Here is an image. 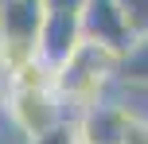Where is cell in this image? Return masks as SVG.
<instances>
[{
  "label": "cell",
  "mask_w": 148,
  "mask_h": 144,
  "mask_svg": "<svg viewBox=\"0 0 148 144\" xmlns=\"http://www.w3.org/2000/svg\"><path fill=\"white\" fill-rule=\"evenodd\" d=\"M82 43H86V39H82V20L78 16H70V12H43L39 39H35V55L51 70H59Z\"/></svg>",
  "instance_id": "obj_4"
},
{
  "label": "cell",
  "mask_w": 148,
  "mask_h": 144,
  "mask_svg": "<svg viewBox=\"0 0 148 144\" xmlns=\"http://www.w3.org/2000/svg\"><path fill=\"white\" fill-rule=\"evenodd\" d=\"M125 144H148V125H133L129 129V140Z\"/></svg>",
  "instance_id": "obj_10"
},
{
  "label": "cell",
  "mask_w": 148,
  "mask_h": 144,
  "mask_svg": "<svg viewBox=\"0 0 148 144\" xmlns=\"http://www.w3.org/2000/svg\"><path fill=\"white\" fill-rule=\"evenodd\" d=\"M4 113L12 121V129H20L27 140L55 129L59 121H70L51 86L47 90H4Z\"/></svg>",
  "instance_id": "obj_2"
},
{
  "label": "cell",
  "mask_w": 148,
  "mask_h": 144,
  "mask_svg": "<svg viewBox=\"0 0 148 144\" xmlns=\"http://www.w3.org/2000/svg\"><path fill=\"white\" fill-rule=\"evenodd\" d=\"M117 66L121 55L97 43H82L78 51L55 70L51 90L59 98V105L66 109V117L74 121L78 113H86L90 105H101L117 93Z\"/></svg>",
  "instance_id": "obj_1"
},
{
  "label": "cell",
  "mask_w": 148,
  "mask_h": 144,
  "mask_svg": "<svg viewBox=\"0 0 148 144\" xmlns=\"http://www.w3.org/2000/svg\"><path fill=\"white\" fill-rule=\"evenodd\" d=\"M82 39L86 43H97V47H109V51L125 55L129 43H133V31L125 23V12H121L117 0H86L82 8Z\"/></svg>",
  "instance_id": "obj_3"
},
{
  "label": "cell",
  "mask_w": 148,
  "mask_h": 144,
  "mask_svg": "<svg viewBox=\"0 0 148 144\" xmlns=\"http://www.w3.org/2000/svg\"><path fill=\"white\" fill-rule=\"evenodd\" d=\"M129 113L121 109L117 98L101 101V105H90L86 113L74 117V132H78V144H125L129 140Z\"/></svg>",
  "instance_id": "obj_5"
},
{
  "label": "cell",
  "mask_w": 148,
  "mask_h": 144,
  "mask_svg": "<svg viewBox=\"0 0 148 144\" xmlns=\"http://www.w3.org/2000/svg\"><path fill=\"white\" fill-rule=\"evenodd\" d=\"M133 35H148V0H117Z\"/></svg>",
  "instance_id": "obj_7"
},
{
  "label": "cell",
  "mask_w": 148,
  "mask_h": 144,
  "mask_svg": "<svg viewBox=\"0 0 148 144\" xmlns=\"http://www.w3.org/2000/svg\"><path fill=\"white\" fill-rule=\"evenodd\" d=\"M27 144H78L74 121H59L55 129H47V132H39V136H31Z\"/></svg>",
  "instance_id": "obj_8"
},
{
  "label": "cell",
  "mask_w": 148,
  "mask_h": 144,
  "mask_svg": "<svg viewBox=\"0 0 148 144\" xmlns=\"http://www.w3.org/2000/svg\"><path fill=\"white\" fill-rule=\"evenodd\" d=\"M39 8H43V12H70V16H82L86 0H39Z\"/></svg>",
  "instance_id": "obj_9"
},
{
  "label": "cell",
  "mask_w": 148,
  "mask_h": 144,
  "mask_svg": "<svg viewBox=\"0 0 148 144\" xmlns=\"http://www.w3.org/2000/svg\"><path fill=\"white\" fill-rule=\"evenodd\" d=\"M117 82L148 86V35H136L133 43H129V51L121 55V66H117Z\"/></svg>",
  "instance_id": "obj_6"
},
{
  "label": "cell",
  "mask_w": 148,
  "mask_h": 144,
  "mask_svg": "<svg viewBox=\"0 0 148 144\" xmlns=\"http://www.w3.org/2000/svg\"><path fill=\"white\" fill-rule=\"evenodd\" d=\"M0 113H4V86H0Z\"/></svg>",
  "instance_id": "obj_11"
}]
</instances>
